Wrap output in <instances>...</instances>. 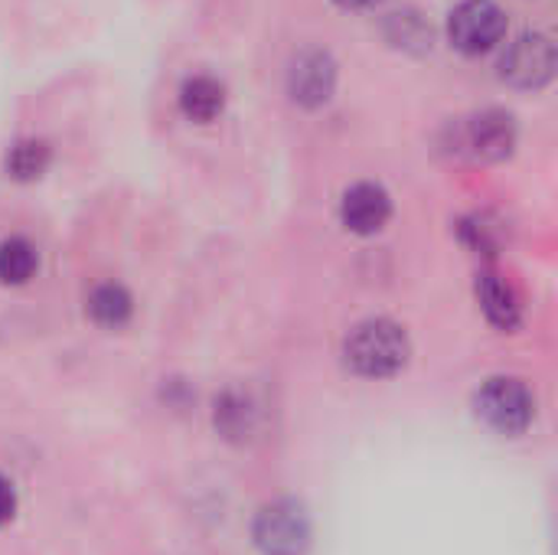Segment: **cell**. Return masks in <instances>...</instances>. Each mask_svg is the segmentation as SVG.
<instances>
[{
  "mask_svg": "<svg viewBox=\"0 0 558 555\" xmlns=\"http://www.w3.org/2000/svg\"><path fill=\"white\" fill-rule=\"evenodd\" d=\"M252 540L262 555H304L311 546L307 510L291 497L265 504L252 523Z\"/></svg>",
  "mask_w": 558,
  "mask_h": 555,
  "instance_id": "cell-3",
  "label": "cell"
},
{
  "mask_svg": "<svg viewBox=\"0 0 558 555\" xmlns=\"http://www.w3.org/2000/svg\"><path fill=\"white\" fill-rule=\"evenodd\" d=\"M477 304L484 311V317L497 327V330H517L523 324V304H520V294L513 291V285L497 275V272H481L477 275Z\"/></svg>",
  "mask_w": 558,
  "mask_h": 555,
  "instance_id": "cell-10",
  "label": "cell"
},
{
  "mask_svg": "<svg viewBox=\"0 0 558 555\" xmlns=\"http://www.w3.org/2000/svg\"><path fill=\"white\" fill-rule=\"evenodd\" d=\"M556 75V43L546 33L517 36L500 56V79L513 88H543Z\"/></svg>",
  "mask_w": 558,
  "mask_h": 555,
  "instance_id": "cell-5",
  "label": "cell"
},
{
  "mask_svg": "<svg viewBox=\"0 0 558 555\" xmlns=\"http://www.w3.org/2000/svg\"><path fill=\"white\" fill-rule=\"evenodd\" d=\"M409 357V334L389 317H369L356 324L343 340V360L363 379H389L405 370Z\"/></svg>",
  "mask_w": 558,
  "mask_h": 555,
  "instance_id": "cell-1",
  "label": "cell"
},
{
  "mask_svg": "<svg viewBox=\"0 0 558 555\" xmlns=\"http://www.w3.org/2000/svg\"><path fill=\"white\" fill-rule=\"evenodd\" d=\"M49 144L46 141H36V137H26V141H16L10 150H7V173L13 180H39L49 167Z\"/></svg>",
  "mask_w": 558,
  "mask_h": 555,
  "instance_id": "cell-14",
  "label": "cell"
},
{
  "mask_svg": "<svg viewBox=\"0 0 558 555\" xmlns=\"http://www.w3.org/2000/svg\"><path fill=\"white\" fill-rule=\"evenodd\" d=\"M477 415L500 435H523L536 419V396L517 376H490L474 396Z\"/></svg>",
  "mask_w": 558,
  "mask_h": 555,
  "instance_id": "cell-2",
  "label": "cell"
},
{
  "mask_svg": "<svg viewBox=\"0 0 558 555\" xmlns=\"http://www.w3.org/2000/svg\"><path fill=\"white\" fill-rule=\"evenodd\" d=\"M337 88V62L327 49H304L288 65V95L301 108H320Z\"/></svg>",
  "mask_w": 558,
  "mask_h": 555,
  "instance_id": "cell-6",
  "label": "cell"
},
{
  "mask_svg": "<svg viewBox=\"0 0 558 555\" xmlns=\"http://www.w3.org/2000/svg\"><path fill=\"white\" fill-rule=\"evenodd\" d=\"M213 422L219 429L222 438L229 442H252L262 432V406L248 389L229 386L216 396V409H213Z\"/></svg>",
  "mask_w": 558,
  "mask_h": 555,
  "instance_id": "cell-9",
  "label": "cell"
},
{
  "mask_svg": "<svg viewBox=\"0 0 558 555\" xmlns=\"http://www.w3.org/2000/svg\"><path fill=\"white\" fill-rule=\"evenodd\" d=\"M13 514H16V491H13V484L0 474V527L10 523Z\"/></svg>",
  "mask_w": 558,
  "mask_h": 555,
  "instance_id": "cell-16",
  "label": "cell"
},
{
  "mask_svg": "<svg viewBox=\"0 0 558 555\" xmlns=\"http://www.w3.org/2000/svg\"><path fill=\"white\" fill-rule=\"evenodd\" d=\"M39 268V252L29 239L10 236L0 242V285H26Z\"/></svg>",
  "mask_w": 558,
  "mask_h": 555,
  "instance_id": "cell-13",
  "label": "cell"
},
{
  "mask_svg": "<svg viewBox=\"0 0 558 555\" xmlns=\"http://www.w3.org/2000/svg\"><path fill=\"white\" fill-rule=\"evenodd\" d=\"M340 219L353 236H376L392 219V196L379 183H353L340 200Z\"/></svg>",
  "mask_w": 558,
  "mask_h": 555,
  "instance_id": "cell-8",
  "label": "cell"
},
{
  "mask_svg": "<svg viewBox=\"0 0 558 555\" xmlns=\"http://www.w3.org/2000/svg\"><path fill=\"white\" fill-rule=\"evenodd\" d=\"M85 311L88 317L105 327V330H118L131 321L134 314V298L124 285L118 281H105V285H95L92 294L85 298Z\"/></svg>",
  "mask_w": 558,
  "mask_h": 555,
  "instance_id": "cell-12",
  "label": "cell"
},
{
  "mask_svg": "<svg viewBox=\"0 0 558 555\" xmlns=\"http://www.w3.org/2000/svg\"><path fill=\"white\" fill-rule=\"evenodd\" d=\"M507 36V13L494 0H464L448 16V39L464 56H484Z\"/></svg>",
  "mask_w": 558,
  "mask_h": 555,
  "instance_id": "cell-4",
  "label": "cell"
},
{
  "mask_svg": "<svg viewBox=\"0 0 558 555\" xmlns=\"http://www.w3.org/2000/svg\"><path fill=\"white\" fill-rule=\"evenodd\" d=\"M464 144L481 160H507L517 147V121L504 108H484L464 124Z\"/></svg>",
  "mask_w": 558,
  "mask_h": 555,
  "instance_id": "cell-7",
  "label": "cell"
},
{
  "mask_svg": "<svg viewBox=\"0 0 558 555\" xmlns=\"http://www.w3.org/2000/svg\"><path fill=\"white\" fill-rule=\"evenodd\" d=\"M180 111L196 121V124H209L222 114L226 108V85L209 75V72H196V75H186L183 85H180Z\"/></svg>",
  "mask_w": 558,
  "mask_h": 555,
  "instance_id": "cell-11",
  "label": "cell"
},
{
  "mask_svg": "<svg viewBox=\"0 0 558 555\" xmlns=\"http://www.w3.org/2000/svg\"><path fill=\"white\" fill-rule=\"evenodd\" d=\"M497 226L490 222V216H471L461 222V239L474 249V252H494L497 249Z\"/></svg>",
  "mask_w": 558,
  "mask_h": 555,
  "instance_id": "cell-15",
  "label": "cell"
},
{
  "mask_svg": "<svg viewBox=\"0 0 558 555\" xmlns=\"http://www.w3.org/2000/svg\"><path fill=\"white\" fill-rule=\"evenodd\" d=\"M337 7H343V10H363V7H369V3H376V0H333Z\"/></svg>",
  "mask_w": 558,
  "mask_h": 555,
  "instance_id": "cell-17",
  "label": "cell"
}]
</instances>
